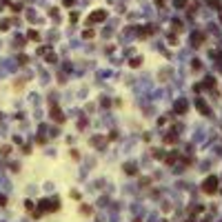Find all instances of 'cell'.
<instances>
[{
  "label": "cell",
  "mask_w": 222,
  "mask_h": 222,
  "mask_svg": "<svg viewBox=\"0 0 222 222\" xmlns=\"http://www.w3.org/2000/svg\"><path fill=\"white\" fill-rule=\"evenodd\" d=\"M164 160H166V164H173L175 160H178V153H171V155H166Z\"/></svg>",
  "instance_id": "7c38bea8"
},
{
  "label": "cell",
  "mask_w": 222,
  "mask_h": 222,
  "mask_svg": "<svg viewBox=\"0 0 222 222\" xmlns=\"http://www.w3.org/2000/svg\"><path fill=\"white\" fill-rule=\"evenodd\" d=\"M27 38H29V40H33V42H38V40H40V33L36 31V29H31L29 33H27Z\"/></svg>",
  "instance_id": "30bf717a"
},
{
  "label": "cell",
  "mask_w": 222,
  "mask_h": 222,
  "mask_svg": "<svg viewBox=\"0 0 222 222\" xmlns=\"http://www.w3.org/2000/svg\"><path fill=\"white\" fill-rule=\"evenodd\" d=\"M155 2H158V7H164V2H166V0H155Z\"/></svg>",
  "instance_id": "cb8c5ba5"
},
{
  "label": "cell",
  "mask_w": 222,
  "mask_h": 222,
  "mask_svg": "<svg viewBox=\"0 0 222 222\" xmlns=\"http://www.w3.org/2000/svg\"><path fill=\"white\" fill-rule=\"evenodd\" d=\"M187 222H193V220H187Z\"/></svg>",
  "instance_id": "484cf974"
},
{
  "label": "cell",
  "mask_w": 222,
  "mask_h": 222,
  "mask_svg": "<svg viewBox=\"0 0 222 222\" xmlns=\"http://www.w3.org/2000/svg\"><path fill=\"white\" fill-rule=\"evenodd\" d=\"M44 56H47V62H56V56H53L51 51H47V53H44Z\"/></svg>",
  "instance_id": "d6986e66"
},
{
  "label": "cell",
  "mask_w": 222,
  "mask_h": 222,
  "mask_svg": "<svg viewBox=\"0 0 222 222\" xmlns=\"http://www.w3.org/2000/svg\"><path fill=\"white\" fill-rule=\"evenodd\" d=\"M129 64H131V67H140V64H142V58H131V60H129Z\"/></svg>",
  "instance_id": "4fadbf2b"
},
{
  "label": "cell",
  "mask_w": 222,
  "mask_h": 222,
  "mask_svg": "<svg viewBox=\"0 0 222 222\" xmlns=\"http://www.w3.org/2000/svg\"><path fill=\"white\" fill-rule=\"evenodd\" d=\"M155 33V27L153 25H142L140 29H138V38H147V36Z\"/></svg>",
  "instance_id": "3957f363"
},
{
  "label": "cell",
  "mask_w": 222,
  "mask_h": 222,
  "mask_svg": "<svg viewBox=\"0 0 222 222\" xmlns=\"http://www.w3.org/2000/svg\"><path fill=\"white\" fill-rule=\"evenodd\" d=\"M198 111H200L202 116H209V113H211V109L205 105V100H198Z\"/></svg>",
  "instance_id": "8992f818"
},
{
  "label": "cell",
  "mask_w": 222,
  "mask_h": 222,
  "mask_svg": "<svg viewBox=\"0 0 222 222\" xmlns=\"http://www.w3.org/2000/svg\"><path fill=\"white\" fill-rule=\"evenodd\" d=\"M173 5L178 9H184V7H187V0H173Z\"/></svg>",
  "instance_id": "9a60e30c"
},
{
  "label": "cell",
  "mask_w": 222,
  "mask_h": 222,
  "mask_svg": "<svg viewBox=\"0 0 222 222\" xmlns=\"http://www.w3.org/2000/svg\"><path fill=\"white\" fill-rule=\"evenodd\" d=\"M173 109H175V113H187V111H189V102H187V100H178Z\"/></svg>",
  "instance_id": "5b68a950"
},
{
  "label": "cell",
  "mask_w": 222,
  "mask_h": 222,
  "mask_svg": "<svg viewBox=\"0 0 222 222\" xmlns=\"http://www.w3.org/2000/svg\"><path fill=\"white\" fill-rule=\"evenodd\" d=\"M82 38H94V29H85L82 31Z\"/></svg>",
  "instance_id": "2e32d148"
},
{
  "label": "cell",
  "mask_w": 222,
  "mask_h": 222,
  "mask_svg": "<svg viewBox=\"0 0 222 222\" xmlns=\"http://www.w3.org/2000/svg\"><path fill=\"white\" fill-rule=\"evenodd\" d=\"M175 140H178L175 136H164V142H166V144H171V142H175Z\"/></svg>",
  "instance_id": "e0dca14e"
},
{
  "label": "cell",
  "mask_w": 222,
  "mask_h": 222,
  "mask_svg": "<svg viewBox=\"0 0 222 222\" xmlns=\"http://www.w3.org/2000/svg\"><path fill=\"white\" fill-rule=\"evenodd\" d=\"M51 118L56 120V122H64V116H62V111L58 109V105H51Z\"/></svg>",
  "instance_id": "277c9868"
},
{
  "label": "cell",
  "mask_w": 222,
  "mask_h": 222,
  "mask_svg": "<svg viewBox=\"0 0 222 222\" xmlns=\"http://www.w3.org/2000/svg\"><path fill=\"white\" fill-rule=\"evenodd\" d=\"M209 7H216L218 9L220 7V0H209Z\"/></svg>",
  "instance_id": "44dd1931"
},
{
  "label": "cell",
  "mask_w": 222,
  "mask_h": 222,
  "mask_svg": "<svg viewBox=\"0 0 222 222\" xmlns=\"http://www.w3.org/2000/svg\"><path fill=\"white\" fill-rule=\"evenodd\" d=\"M218 184H220V180L216 175H209V178L202 182V191H205L207 196H213V193H218Z\"/></svg>",
  "instance_id": "6da1fadb"
},
{
  "label": "cell",
  "mask_w": 222,
  "mask_h": 222,
  "mask_svg": "<svg viewBox=\"0 0 222 222\" xmlns=\"http://www.w3.org/2000/svg\"><path fill=\"white\" fill-rule=\"evenodd\" d=\"M173 29L175 31H182V22L180 20H173Z\"/></svg>",
  "instance_id": "ac0fdd59"
},
{
  "label": "cell",
  "mask_w": 222,
  "mask_h": 222,
  "mask_svg": "<svg viewBox=\"0 0 222 222\" xmlns=\"http://www.w3.org/2000/svg\"><path fill=\"white\" fill-rule=\"evenodd\" d=\"M80 213H85V216H91V207H89V205H82V207H80Z\"/></svg>",
  "instance_id": "5bb4252c"
},
{
  "label": "cell",
  "mask_w": 222,
  "mask_h": 222,
  "mask_svg": "<svg viewBox=\"0 0 222 222\" xmlns=\"http://www.w3.org/2000/svg\"><path fill=\"white\" fill-rule=\"evenodd\" d=\"M105 20H107V11H105V9H98V11H94L87 18L89 25H98V22H105Z\"/></svg>",
  "instance_id": "7a4b0ae2"
},
{
  "label": "cell",
  "mask_w": 222,
  "mask_h": 222,
  "mask_svg": "<svg viewBox=\"0 0 222 222\" xmlns=\"http://www.w3.org/2000/svg\"><path fill=\"white\" fill-rule=\"evenodd\" d=\"M202 42H205V33H196L193 36V47H200Z\"/></svg>",
  "instance_id": "9c48e42d"
},
{
  "label": "cell",
  "mask_w": 222,
  "mask_h": 222,
  "mask_svg": "<svg viewBox=\"0 0 222 222\" xmlns=\"http://www.w3.org/2000/svg\"><path fill=\"white\" fill-rule=\"evenodd\" d=\"M62 5L64 7H73V5H76V0H62Z\"/></svg>",
  "instance_id": "ffe728a7"
},
{
  "label": "cell",
  "mask_w": 222,
  "mask_h": 222,
  "mask_svg": "<svg viewBox=\"0 0 222 222\" xmlns=\"http://www.w3.org/2000/svg\"><path fill=\"white\" fill-rule=\"evenodd\" d=\"M220 20H222V13H220Z\"/></svg>",
  "instance_id": "d4e9b609"
},
{
  "label": "cell",
  "mask_w": 222,
  "mask_h": 222,
  "mask_svg": "<svg viewBox=\"0 0 222 222\" xmlns=\"http://www.w3.org/2000/svg\"><path fill=\"white\" fill-rule=\"evenodd\" d=\"M124 171H127L129 175H136V173H138V169H136L133 162H124Z\"/></svg>",
  "instance_id": "52a82bcc"
},
{
  "label": "cell",
  "mask_w": 222,
  "mask_h": 222,
  "mask_svg": "<svg viewBox=\"0 0 222 222\" xmlns=\"http://www.w3.org/2000/svg\"><path fill=\"white\" fill-rule=\"evenodd\" d=\"M169 44H178V38H175V36H171V33H169Z\"/></svg>",
  "instance_id": "7402d4cb"
},
{
  "label": "cell",
  "mask_w": 222,
  "mask_h": 222,
  "mask_svg": "<svg viewBox=\"0 0 222 222\" xmlns=\"http://www.w3.org/2000/svg\"><path fill=\"white\" fill-rule=\"evenodd\" d=\"M9 25H11V20H7V18H5V20H0V31H7Z\"/></svg>",
  "instance_id": "8fae6325"
},
{
  "label": "cell",
  "mask_w": 222,
  "mask_h": 222,
  "mask_svg": "<svg viewBox=\"0 0 222 222\" xmlns=\"http://www.w3.org/2000/svg\"><path fill=\"white\" fill-rule=\"evenodd\" d=\"M47 51H51V49H49V47H40V49H38V53H40V56H44Z\"/></svg>",
  "instance_id": "603a6c76"
},
{
  "label": "cell",
  "mask_w": 222,
  "mask_h": 222,
  "mask_svg": "<svg viewBox=\"0 0 222 222\" xmlns=\"http://www.w3.org/2000/svg\"><path fill=\"white\" fill-rule=\"evenodd\" d=\"M213 87H216V80H213V78H207V80L200 85V89H213Z\"/></svg>",
  "instance_id": "ba28073f"
}]
</instances>
